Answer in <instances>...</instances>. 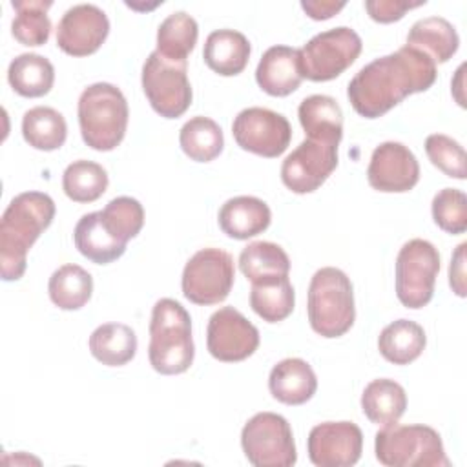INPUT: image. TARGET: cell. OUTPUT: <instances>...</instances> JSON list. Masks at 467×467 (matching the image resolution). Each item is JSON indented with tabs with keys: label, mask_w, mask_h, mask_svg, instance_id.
<instances>
[{
	"label": "cell",
	"mask_w": 467,
	"mask_h": 467,
	"mask_svg": "<svg viewBox=\"0 0 467 467\" xmlns=\"http://www.w3.org/2000/svg\"><path fill=\"white\" fill-rule=\"evenodd\" d=\"M436 75L432 58L405 44L363 66L348 82L347 97L358 115L378 119L409 95L427 91L436 82Z\"/></svg>",
	"instance_id": "obj_1"
},
{
	"label": "cell",
	"mask_w": 467,
	"mask_h": 467,
	"mask_svg": "<svg viewBox=\"0 0 467 467\" xmlns=\"http://www.w3.org/2000/svg\"><path fill=\"white\" fill-rule=\"evenodd\" d=\"M55 217V202L44 192H24L11 199L0 221V272L4 281H18L27 252Z\"/></svg>",
	"instance_id": "obj_2"
},
{
	"label": "cell",
	"mask_w": 467,
	"mask_h": 467,
	"mask_svg": "<svg viewBox=\"0 0 467 467\" xmlns=\"http://www.w3.org/2000/svg\"><path fill=\"white\" fill-rule=\"evenodd\" d=\"M192 317L186 308L170 297L153 305L150 321L148 358L159 374H182L193 363Z\"/></svg>",
	"instance_id": "obj_3"
},
{
	"label": "cell",
	"mask_w": 467,
	"mask_h": 467,
	"mask_svg": "<svg viewBox=\"0 0 467 467\" xmlns=\"http://www.w3.org/2000/svg\"><path fill=\"white\" fill-rule=\"evenodd\" d=\"M128 117L126 97L109 82L91 84L78 97L80 135L97 151H111L122 142Z\"/></svg>",
	"instance_id": "obj_4"
},
{
	"label": "cell",
	"mask_w": 467,
	"mask_h": 467,
	"mask_svg": "<svg viewBox=\"0 0 467 467\" xmlns=\"http://www.w3.org/2000/svg\"><path fill=\"white\" fill-rule=\"evenodd\" d=\"M308 321L316 334L339 337L356 319L354 288L348 275L334 266L319 268L308 285Z\"/></svg>",
	"instance_id": "obj_5"
},
{
	"label": "cell",
	"mask_w": 467,
	"mask_h": 467,
	"mask_svg": "<svg viewBox=\"0 0 467 467\" xmlns=\"http://www.w3.org/2000/svg\"><path fill=\"white\" fill-rule=\"evenodd\" d=\"M374 451L387 467H449L441 436L429 425H387L376 432Z\"/></svg>",
	"instance_id": "obj_6"
},
{
	"label": "cell",
	"mask_w": 467,
	"mask_h": 467,
	"mask_svg": "<svg viewBox=\"0 0 467 467\" xmlns=\"http://www.w3.org/2000/svg\"><path fill=\"white\" fill-rule=\"evenodd\" d=\"M359 35L345 26L317 33L299 49L303 78L327 82L348 69L361 53Z\"/></svg>",
	"instance_id": "obj_7"
},
{
	"label": "cell",
	"mask_w": 467,
	"mask_h": 467,
	"mask_svg": "<svg viewBox=\"0 0 467 467\" xmlns=\"http://www.w3.org/2000/svg\"><path fill=\"white\" fill-rule=\"evenodd\" d=\"M241 445L255 467H290L297 460L290 423L275 412H257L241 431Z\"/></svg>",
	"instance_id": "obj_8"
},
{
	"label": "cell",
	"mask_w": 467,
	"mask_h": 467,
	"mask_svg": "<svg viewBox=\"0 0 467 467\" xmlns=\"http://www.w3.org/2000/svg\"><path fill=\"white\" fill-rule=\"evenodd\" d=\"M440 254L425 239L407 241L396 257V296L407 308L425 306L434 294Z\"/></svg>",
	"instance_id": "obj_9"
},
{
	"label": "cell",
	"mask_w": 467,
	"mask_h": 467,
	"mask_svg": "<svg viewBox=\"0 0 467 467\" xmlns=\"http://www.w3.org/2000/svg\"><path fill=\"white\" fill-rule=\"evenodd\" d=\"M142 89L155 113L164 119L181 117L192 104L186 62H173L151 51L142 66Z\"/></svg>",
	"instance_id": "obj_10"
},
{
	"label": "cell",
	"mask_w": 467,
	"mask_h": 467,
	"mask_svg": "<svg viewBox=\"0 0 467 467\" xmlns=\"http://www.w3.org/2000/svg\"><path fill=\"white\" fill-rule=\"evenodd\" d=\"M234 257L221 248L195 252L182 270V294L195 305H217L234 286Z\"/></svg>",
	"instance_id": "obj_11"
},
{
	"label": "cell",
	"mask_w": 467,
	"mask_h": 467,
	"mask_svg": "<svg viewBox=\"0 0 467 467\" xmlns=\"http://www.w3.org/2000/svg\"><path fill=\"white\" fill-rule=\"evenodd\" d=\"M232 133L237 146L244 151L266 159L285 153L292 139V128L285 115L257 106L237 113L232 124Z\"/></svg>",
	"instance_id": "obj_12"
},
{
	"label": "cell",
	"mask_w": 467,
	"mask_h": 467,
	"mask_svg": "<svg viewBox=\"0 0 467 467\" xmlns=\"http://www.w3.org/2000/svg\"><path fill=\"white\" fill-rule=\"evenodd\" d=\"M337 166V144L305 139L281 164V181L294 193L316 192Z\"/></svg>",
	"instance_id": "obj_13"
},
{
	"label": "cell",
	"mask_w": 467,
	"mask_h": 467,
	"mask_svg": "<svg viewBox=\"0 0 467 467\" xmlns=\"http://www.w3.org/2000/svg\"><path fill=\"white\" fill-rule=\"evenodd\" d=\"M208 352L224 363L250 358L259 347V330L234 306H223L208 319Z\"/></svg>",
	"instance_id": "obj_14"
},
{
	"label": "cell",
	"mask_w": 467,
	"mask_h": 467,
	"mask_svg": "<svg viewBox=\"0 0 467 467\" xmlns=\"http://www.w3.org/2000/svg\"><path fill=\"white\" fill-rule=\"evenodd\" d=\"M308 458L317 467H350L363 451V432L352 421H325L308 434Z\"/></svg>",
	"instance_id": "obj_15"
},
{
	"label": "cell",
	"mask_w": 467,
	"mask_h": 467,
	"mask_svg": "<svg viewBox=\"0 0 467 467\" xmlns=\"http://www.w3.org/2000/svg\"><path fill=\"white\" fill-rule=\"evenodd\" d=\"M368 184L383 193H403L420 181L416 155L401 142L387 140L374 148L367 168Z\"/></svg>",
	"instance_id": "obj_16"
},
{
	"label": "cell",
	"mask_w": 467,
	"mask_h": 467,
	"mask_svg": "<svg viewBox=\"0 0 467 467\" xmlns=\"http://www.w3.org/2000/svg\"><path fill=\"white\" fill-rule=\"evenodd\" d=\"M109 20L93 4L69 7L57 27V46L71 57L93 55L108 38Z\"/></svg>",
	"instance_id": "obj_17"
},
{
	"label": "cell",
	"mask_w": 467,
	"mask_h": 467,
	"mask_svg": "<svg viewBox=\"0 0 467 467\" xmlns=\"http://www.w3.org/2000/svg\"><path fill=\"white\" fill-rule=\"evenodd\" d=\"M255 80L259 88L272 97H286L294 93L303 80L299 49L290 46L268 47L257 64Z\"/></svg>",
	"instance_id": "obj_18"
},
{
	"label": "cell",
	"mask_w": 467,
	"mask_h": 467,
	"mask_svg": "<svg viewBox=\"0 0 467 467\" xmlns=\"http://www.w3.org/2000/svg\"><path fill=\"white\" fill-rule=\"evenodd\" d=\"M272 221V212L263 199L239 195L228 199L219 210V226L232 239H250L263 234Z\"/></svg>",
	"instance_id": "obj_19"
},
{
	"label": "cell",
	"mask_w": 467,
	"mask_h": 467,
	"mask_svg": "<svg viewBox=\"0 0 467 467\" xmlns=\"http://www.w3.org/2000/svg\"><path fill=\"white\" fill-rule=\"evenodd\" d=\"M268 389L285 405H303L316 394L317 378L305 359L286 358L270 370Z\"/></svg>",
	"instance_id": "obj_20"
},
{
	"label": "cell",
	"mask_w": 467,
	"mask_h": 467,
	"mask_svg": "<svg viewBox=\"0 0 467 467\" xmlns=\"http://www.w3.org/2000/svg\"><path fill=\"white\" fill-rule=\"evenodd\" d=\"M248 38L234 29L212 31L204 42L202 57L206 66L223 77L239 75L250 58Z\"/></svg>",
	"instance_id": "obj_21"
},
{
	"label": "cell",
	"mask_w": 467,
	"mask_h": 467,
	"mask_svg": "<svg viewBox=\"0 0 467 467\" xmlns=\"http://www.w3.org/2000/svg\"><path fill=\"white\" fill-rule=\"evenodd\" d=\"M299 122L308 139L339 144L343 139V111L328 95H310L297 109Z\"/></svg>",
	"instance_id": "obj_22"
},
{
	"label": "cell",
	"mask_w": 467,
	"mask_h": 467,
	"mask_svg": "<svg viewBox=\"0 0 467 467\" xmlns=\"http://www.w3.org/2000/svg\"><path fill=\"white\" fill-rule=\"evenodd\" d=\"M407 46L420 49L436 64H445L458 51L460 38L454 26L441 16H427L412 24Z\"/></svg>",
	"instance_id": "obj_23"
},
{
	"label": "cell",
	"mask_w": 467,
	"mask_h": 467,
	"mask_svg": "<svg viewBox=\"0 0 467 467\" xmlns=\"http://www.w3.org/2000/svg\"><path fill=\"white\" fill-rule=\"evenodd\" d=\"M73 239L77 250L95 265L113 263L126 252V244L104 228L100 212L82 215L73 230Z\"/></svg>",
	"instance_id": "obj_24"
},
{
	"label": "cell",
	"mask_w": 467,
	"mask_h": 467,
	"mask_svg": "<svg viewBox=\"0 0 467 467\" xmlns=\"http://www.w3.org/2000/svg\"><path fill=\"white\" fill-rule=\"evenodd\" d=\"M427 345L421 325L410 319H398L387 325L378 337L379 354L394 365H409L418 359Z\"/></svg>",
	"instance_id": "obj_25"
},
{
	"label": "cell",
	"mask_w": 467,
	"mask_h": 467,
	"mask_svg": "<svg viewBox=\"0 0 467 467\" xmlns=\"http://www.w3.org/2000/svg\"><path fill=\"white\" fill-rule=\"evenodd\" d=\"M407 409L405 389L394 379H372L361 394V410L376 425L398 423Z\"/></svg>",
	"instance_id": "obj_26"
},
{
	"label": "cell",
	"mask_w": 467,
	"mask_h": 467,
	"mask_svg": "<svg viewBox=\"0 0 467 467\" xmlns=\"http://www.w3.org/2000/svg\"><path fill=\"white\" fill-rule=\"evenodd\" d=\"M91 356L108 367H122L137 354V336L124 323H104L89 336Z\"/></svg>",
	"instance_id": "obj_27"
},
{
	"label": "cell",
	"mask_w": 467,
	"mask_h": 467,
	"mask_svg": "<svg viewBox=\"0 0 467 467\" xmlns=\"http://www.w3.org/2000/svg\"><path fill=\"white\" fill-rule=\"evenodd\" d=\"M7 80L11 88L22 97H44L53 88L55 67L42 55L22 53L11 60L7 69Z\"/></svg>",
	"instance_id": "obj_28"
},
{
	"label": "cell",
	"mask_w": 467,
	"mask_h": 467,
	"mask_svg": "<svg viewBox=\"0 0 467 467\" xmlns=\"http://www.w3.org/2000/svg\"><path fill=\"white\" fill-rule=\"evenodd\" d=\"M296 305L294 286L285 277H272L252 283L250 306L266 323H277L286 319Z\"/></svg>",
	"instance_id": "obj_29"
},
{
	"label": "cell",
	"mask_w": 467,
	"mask_h": 467,
	"mask_svg": "<svg viewBox=\"0 0 467 467\" xmlns=\"http://www.w3.org/2000/svg\"><path fill=\"white\" fill-rule=\"evenodd\" d=\"M24 140L40 151L58 150L67 137V124L62 113L49 106H36L22 117Z\"/></svg>",
	"instance_id": "obj_30"
},
{
	"label": "cell",
	"mask_w": 467,
	"mask_h": 467,
	"mask_svg": "<svg viewBox=\"0 0 467 467\" xmlns=\"http://www.w3.org/2000/svg\"><path fill=\"white\" fill-rule=\"evenodd\" d=\"M199 36V26L193 16L184 11L168 15L157 29V49L164 58L186 62Z\"/></svg>",
	"instance_id": "obj_31"
},
{
	"label": "cell",
	"mask_w": 467,
	"mask_h": 467,
	"mask_svg": "<svg viewBox=\"0 0 467 467\" xmlns=\"http://www.w3.org/2000/svg\"><path fill=\"white\" fill-rule=\"evenodd\" d=\"M47 292L55 306L62 310H78L91 297L93 277L78 265H62L51 274Z\"/></svg>",
	"instance_id": "obj_32"
},
{
	"label": "cell",
	"mask_w": 467,
	"mask_h": 467,
	"mask_svg": "<svg viewBox=\"0 0 467 467\" xmlns=\"http://www.w3.org/2000/svg\"><path fill=\"white\" fill-rule=\"evenodd\" d=\"M239 268L250 283H257L263 279L288 275L290 259L279 244L255 241L243 248L239 255Z\"/></svg>",
	"instance_id": "obj_33"
},
{
	"label": "cell",
	"mask_w": 467,
	"mask_h": 467,
	"mask_svg": "<svg viewBox=\"0 0 467 467\" xmlns=\"http://www.w3.org/2000/svg\"><path fill=\"white\" fill-rule=\"evenodd\" d=\"M179 144L182 151L195 162H210L221 155L224 148V137L221 126L202 115L192 117L179 133Z\"/></svg>",
	"instance_id": "obj_34"
},
{
	"label": "cell",
	"mask_w": 467,
	"mask_h": 467,
	"mask_svg": "<svg viewBox=\"0 0 467 467\" xmlns=\"http://www.w3.org/2000/svg\"><path fill=\"white\" fill-rule=\"evenodd\" d=\"M53 5L51 0H16L11 2L15 18L11 22V33L22 46L36 47L44 46L51 35V22L47 9Z\"/></svg>",
	"instance_id": "obj_35"
},
{
	"label": "cell",
	"mask_w": 467,
	"mask_h": 467,
	"mask_svg": "<svg viewBox=\"0 0 467 467\" xmlns=\"http://www.w3.org/2000/svg\"><path fill=\"white\" fill-rule=\"evenodd\" d=\"M106 170L93 161H75L62 175L64 193L75 202H93L108 190Z\"/></svg>",
	"instance_id": "obj_36"
},
{
	"label": "cell",
	"mask_w": 467,
	"mask_h": 467,
	"mask_svg": "<svg viewBox=\"0 0 467 467\" xmlns=\"http://www.w3.org/2000/svg\"><path fill=\"white\" fill-rule=\"evenodd\" d=\"M104 228L120 243L133 239L144 224L142 204L133 197H115L100 210Z\"/></svg>",
	"instance_id": "obj_37"
},
{
	"label": "cell",
	"mask_w": 467,
	"mask_h": 467,
	"mask_svg": "<svg viewBox=\"0 0 467 467\" xmlns=\"http://www.w3.org/2000/svg\"><path fill=\"white\" fill-rule=\"evenodd\" d=\"M432 219L447 234L467 230V197L462 190L443 188L432 199Z\"/></svg>",
	"instance_id": "obj_38"
},
{
	"label": "cell",
	"mask_w": 467,
	"mask_h": 467,
	"mask_svg": "<svg viewBox=\"0 0 467 467\" xmlns=\"http://www.w3.org/2000/svg\"><path fill=\"white\" fill-rule=\"evenodd\" d=\"M425 151L429 161L447 177L458 181L465 179V150L458 140L443 133H432L425 139Z\"/></svg>",
	"instance_id": "obj_39"
},
{
	"label": "cell",
	"mask_w": 467,
	"mask_h": 467,
	"mask_svg": "<svg viewBox=\"0 0 467 467\" xmlns=\"http://www.w3.org/2000/svg\"><path fill=\"white\" fill-rule=\"evenodd\" d=\"M425 5V0L420 2H407V0H368L365 2V9L374 22L390 24L398 22L405 16L407 11Z\"/></svg>",
	"instance_id": "obj_40"
},
{
	"label": "cell",
	"mask_w": 467,
	"mask_h": 467,
	"mask_svg": "<svg viewBox=\"0 0 467 467\" xmlns=\"http://www.w3.org/2000/svg\"><path fill=\"white\" fill-rule=\"evenodd\" d=\"M465 248L467 243H460L449 265V285L452 292L460 297H465Z\"/></svg>",
	"instance_id": "obj_41"
},
{
	"label": "cell",
	"mask_w": 467,
	"mask_h": 467,
	"mask_svg": "<svg viewBox=\"0 0 467 467\" xmlns=\"http://www.w3.org/2000/svg\"><path fill=\"white\" fill-rule=\"evenodd\" d=\"M301 7L312 20H328L345 7V2H312V0H306V2H301Z\"/></svg>",
	"instance_id": "obj_42"
}]
</instances>
